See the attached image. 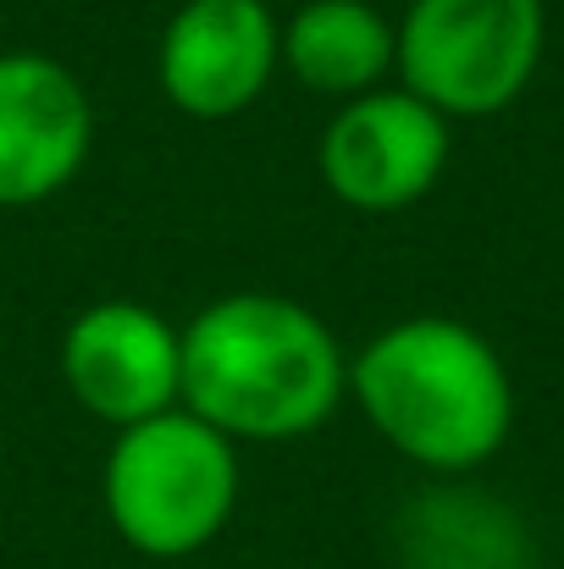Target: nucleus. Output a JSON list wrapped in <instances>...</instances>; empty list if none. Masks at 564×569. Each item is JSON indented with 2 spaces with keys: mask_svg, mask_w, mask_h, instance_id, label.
<instances>
[{
  "mask_svg": "<svg viewBox=\"0 0 564 569\" xmlns=\"http://www.w3.org/2000/svg\"><path fill=\"white\" fill-rule=\"evenodd\" d=\"M283 67V28L266 0H184L161 33V94L194 122L249 111Z\"/></svg>",
  "mask_w": 564,
  "mask_h": 569,
  "instance_id": "obj_7",
  "label": "nucleus"
},
{
  "mask_svg": "<svg viewBox=\"0 0 564 569\" xmlns=\"http://www.w3.org/2000/svg\"><path fill=\"white\" fill-rule=\"evenodd\" d=\"M283 67L316 94H372L398 67V28L372 0H305L283 28Z\"/></svg>",
  "mask_w": 564,
  "mask_h": 569,
  "instance_id": "obj_10",
  "label": "nucleus"
},
{
  "mask_svg": "<svg viewBox=\"0 0 564 569\" xmlns=\"http://www.w3.org/2000/svg\"><path fill=\"white\" fill-rule=\"evenodd\" d=\"M61 377L95 420L117 431L156 420L184 403V332L139 299H100L67 321Z\"/></svg>",
  "mask_w": 564,
  "mask_h": 569,
  "instance_id": "obj_5",
  "label": "nucleus"
},
{
  "mask_svg": "<svg viewBox=\"0 0 564 569\" xmlns=\"http://www.w3.org/2000/svg\"><path fill=\"white\" fill-rule=\"evenodd\" d=\"M360 415L387 448L437 476L487 465L515 426L504 355L459 316H404L349 360Z\"/></svg>",
  "mask_w": 564,
  "mask_h": 569,
  "instance_id": "obj_2",
  "label": "nucleus"
},
{
  "mask_svg": "<svg viewBox=\"0 0 564 569\" xmlns=\"http://www.w3.org/2000/svg\"><path fill=\"white\" fill-rule=\"evenodd\" d=\"M543 44V0H409L398 78L443 117H498L532 89Z\"/></svg>",
  "mask_w": 564,
  "mask_h": 569,
  "instance_id": "obj_4",
  "label": "nucleus"
},
{
  "mask_svg": "<svg viewBox=\"0 0 564 569\" xmlns=\"http://www.w3.org/2000/svg\"><path fill=\"white\" fill-rule=\"evenodd\" d=\"M344 392L349 360L299 299L227 293L184 327V409L232 442L305 437L338 415Z\"/></svg>",
  "mask_w": 564,
  "mask_h": 569,
  "instance_id": "obj_1",
  "label": "nucleus"
},
{
  "mask_svg": "<svg viewBox=\"0 0 564 569\" xmlns=\"http://www.w3.org/2000/svg\"><path fill=\"white\" fill-rule=\"evenodd\" d=\"M404 569H532L521 515L476 487H432L398 515Z\"/></svg>",
  "mask_w": 564,
  "mask_h": 569,
  "instance_id": "obj_9",
  "label": "nucleus"
},
{
  "mask_svg": "<svg viewBox=\"0 0 564 569\" xmlns=\"http://www.w3.org/2000/svg\"><path fill=\"white\" fill-rule=\"evenodd\" d=\"M238 503V453L194 409L122 426L106 453V515L150 559H188L221 537Z\"/></svg>",
  "mask_w": 564,
  "mask_h": 569,
  "instance_id": "obj_3",
  "label": "nucleus"
},
{
  "mask_svg": "<svg viewBox=\"0 0 564 569\" xmlns=\"http://www.w3.org/2000/svg\"><path fill=\"white\" fill-rule=\"evenodd\" d=\"M448 167V117L409 89H372L338 106L321 133V178L355 210H404Z\"/></svg>",
  "mask_w": 564,
  "mask_h": 569,
  "instance_id": "obj_6",
  "label": "nucleus"
},
{
  "mask_svg": "<svg viewBox=\"0 0 564 569\" xmlns=\"http://www.w3.org/2000/svg\"><path fill=\"white\" fill-rule=\"evenodd\" d=\"M95 150V100L44 50H0V210L61 193Z\"/></svg>",
  "mask_w": 564,
  "mask_h": 569,
  "instance_id": "obj_8",
  "label": "nucleus"
}]
</instances>
